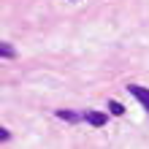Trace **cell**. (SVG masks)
Returning <instances> with one entry per match:
<instances>
[{"instance_id": "cell-1", "label": "cell", "mask_w": 149, "mask_h": 149, "mask_svg": "<svg viewBox=\"0 0 149 149\" xmlns=\"http://www.w3.org/2000/svg\"><path fill=\"white\" fill-rule=\"evenodd\" d=\"M127 92L149 111V90H146V87H141V84H127Z\"/></svg>"}, {"instance_id": "cell-2", "label": "cell", "mask_w": 149, "mask_h": 149, "mask_svg": "<svg viewBox=\"0 0 149 149\" xmlns=\"http://www.w3.org/2000/svg\"><path fill=\"white\" fill-rule=\"evenodd\" d=\"M54 114H57V117H60V119H65V122H71V125H79V122H81V119H84V117H81V114H76V111H65V109H57Z\"/></svg>"}, {"instance_id": "cell-3", "label": "cell", "mask_w": 149, "mask_h": 149, "mask_svg": "<svg viewBox=\"0 0 149 149\" xmlns=\"http://www.w3.org/2000/svg\"><path fill=\"white\" fill-rule=\"evenodd\" d=\"M84 119L90 122V125H95V127H103V125H106V114H100V111H87Z\"/></svg>"}, {"instance_id": "cell-4", "label": "cell", "mask_w": 149, "mask_h": 149, "mask_svg": "<svg viewBox=\"0 0 149 149\" xmlns=\"http://www.w3.org/2000/svg\"><path fill=\"white\" fill-rule=\"evenodd\" d=\"M109 109H111V114H117V117H122V114H125V106H122V103H117V100H109Z\"/></svg>"}, {"instance_id": "cell-5", "label": "cell", "mask_w": 149, "mask_h": 149, "mask_svg": "<svg viewBox=\"0 0 149 149\" xmlns=\"http://www.w3.org/2000/svg\"><path fill=\"white\" fill-rule=\"evenodd\" d=\"M0 54H3V57H14V49L8 46L6 41H0Z\"/></svg>"}]
</instances>
